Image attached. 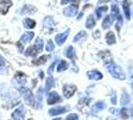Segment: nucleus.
<instances>
[{"label": "nucleus", "instance_id": "f257e3e1", "mask_svg": "<svg viewBox=\"0 0 133 120\" xmlns=\"http://www.w3.org/2000/svg\"><path fill=\"white\" fill-rule=\"evenodd\" d=\"M105 67H107L108 72L112 75L113 79H117V80H125V79H127V75H125L124 70L121 68L118 64H116L113 60L105 63Z\"/></svg>", "mask_w": 133, "mask_h": 120}, {"label": "nucleus", "instance_id": "f03ea898", "mask_svg": "<svg viewBox=\"0 0 133 120\" xmlns=\"http://www.w3.org/2000/svg\"><path fill=\"white\" fill-rule=\"evenodd\" d=\"M110 9H112V16H113V19L116 20V29H117V32H120L121 27H123V15H121L118 3L115 2V3L112 4V7H110Z\"/></svg>", "mask_w": 133, "mask_h": 120}, {"label": "nucleus", "instance_id": "7ed1b4c3", "mask_svg": "<svg viewBox=\"0 0 133 120\" xmlns=\"http://www.w3.org/2000/svg\"><path fill=\"white\" fill-rule=\"evenodd\" d=\"M19 92L21 93L23 99L25 100V103L31 107H36V100H35V96L32 93V90L27 88V87H20L19 88Z\"/></svg>", "mask_w": 133, "mask_h": 120}, {"label": "nucleus", "instance_id": "20e7f679", "mask_svg": "<svg viewBox=\"0 0 133 120\" xmlns=\"http://www.w3.org/2000/svg\"><path fill=\"white\" fill-rule=\"evenodd\" d=\"M43 48H44V43H43V40L41 39H36V43L33 44L32 47H29L24 53H25V56H28V58H35L36 55H39V52H41L43 51Z\"/></svg>", "mask_w": 133, "mask_h": 120}, {"label": "nucleus", "instance_id": "39448f33", "mask_svg": "<svg viewBox=\"0 0 133 120\" xmlns=\"http://www.w3.org/2000/svg\"><path fill=\"white\" fill-rule=\"evenodd\" d=\"M77 91V87L75 84H69V83H66L63 85V95L65 99H71V97L76 93Z\"/></svg>", "mask_w": 133, "mask_h": 120}, {"label": "nucleus", "instance_id": "423d86ee", "mask_svg": "<svg viewBox=\"0 0 133 120\" xmlns=\"http://www.w3.org/2000/svg\"><path fill=\"white\" fill-rule=\"evenodd\" d=\"M25 83H27V76L23 72H16L14 76V84L17 88H20V87H24Z\"/></svg>", "mask_w": 133, "mask_h": 120}, {"label": "nucleus", "instance_id": "0eeeda50", "mask_svg": "<svg viewBox=\"0 0 133 120\" xmlns=\"http://www.w3.org/2000/svg\"><path fill=\"white\" fill-rule=\"evenodd\" d=\"M24 117H25L24 105H19L11 115V120H24Z\"/></svg>", "mask_w": 133, "mask_h": 120}, {"label": "nucleus", "instance_id": "6e6552de", "mask_svg": "<svg viewBox=\"0 0 133 120\" xmlns=\"http://www.w3.org/2000/svg\"><path fill=\"white\" fill-rule=\"evenodd\" d=\"M77 12H79V3H75V4H71L69 7L64 8V15L66 17H73L75 15H77Z\"/></svg>", "mask_w": 133, "mask_h": 120}, {"label": "nucleus", "instance_id": "1a4fd4ad", "mask_svg": "<svg viewBox=\"0 0 133 120\" xmlns=\"http://www.w3.org/2000/svg\"><path fill=\"white\" fill-rule=\"evenodd\" d=\"M121 7H123V11H124V17L127 20H130L132 19V12H130L132 3L129 0H123V2H121Z\"/></svg>", "mask_w": 133, "mask_h": 120}, {"label": "nucleus", "instance_id": "9d476101", "mask_svg": "<svg viewBox=\"0 0 133 120\" xmlns=\"http://www.w3.org/2000/svg\"><path fill=\"white\" fill-rule=\"evenodd\" d=\"M60 102H61V97H60V95H59L56 91H51V92L48 93V96H47V103H48L49 105L57 104V103H60Z\"/></svg>", "mask_w": 133, "mask_h": 120}, {"label": "nucleus", "instance_id": "9b49d317", "mask_svg": "<svg viewBox=\"0 0 133 120\" xmlns=\"http://www.w3.org/2000/svg\"><path fill=\"white\" fill-rule=\"evenodd\" d=\"M12 4V0H0V15H7Z\"/></svg>", "mask_w": 133, "mask_h": 120}, {"label": "nucleus", "instance_id": "f8f14e48", "mask_svg": "<svg viewBox=\"0 0 133 120\" xmlns=\"http://www.w3.org/2000/svg\"><path fill=\"white\" fill-rule=\"evenodd\" d=\"M35 12H37V8L31 5V4H24L23 7L19 9V14L20 15H32V14H35Z\"/></svg>", "mask_w": 133, "mask_h": 120}, {"label": "nucleus", "instance_id": "ddd939ff", "mask_svg": "<svg viewBox=\"0 0 133 120\" xmlns=\"http://www.w3.org/2000/svg\"><path fill=\"white\" fill-rule=\"evenodd\" d=\"M68 35H69V29H65V32H61V34H57L55 36V41H56L57 46H63L64 43L68 39Z\"/></svg>", "mask_w": 133, "mask_h": 120}, {"label": "nucleus", "instance_id": "4468645a", "mask_svg": "<svg viewBox=\"0 0 133 120\" xmlns=\"http://www.w3.org/2000/svg\"><path fill=\"white\" fill-rule=\"evenodd\" d=\"M87 78L89 79V80H95V81H98V80H101L103 79V73L97 71V70H91V71H88L87 72Z\"/></svg>", "mask_w": 133, "mask_h": 120}, {"label": "nucleus", "instance_id": "2eb2a0df", "mask_svg": "<svg viewBox=\"0 0 133 120\" xmlns=\"http://www.w3.org/2000/svg\"><path fill=\"white\" fill-rule=\"evenodd\" d=\"M45 87H41V88H39V91H37V96H36V108L37 110H40L41 108V103H43V96H44V93H45Z\"/></svg>", "mask_w": 133, "mask_h": 120}, {"label": "nucleus", "instance_id": "dca6fc26", "mask_svg": "<svg viewBox=\"0 0 133 120\" xmlns=\"http://www.w3.org/2000/svg\"><path fill=\"white\" fill-rule=\"evenodd\" d=\"M55 24H56V21H55L53 16H45L43 19V27L44 28H53Z\"/></svg>", "mask_w": 133, "mask_h": 120}, {"label": "nucleus", "instance_id": "f3484780", "mask_svg": "<svg viewBox=\"0 0 133 120\" xmlns=\"http://www.w3.org/2000/svg\"><path fill=\"white\" fill-rule=\"evenodd\" d=\"M66 110H68L66 107H53V108H51V110L48 111V113H49L51 116H57V115L64 113Z\"/></svg>", "mask_w": 133, "mask_h": 120}, {"label": "nucleus", "instance_id": "a211bd4d", "mask_svg": "<svg viewBox=\"0 0 133 120\" xmlns=\"http://www.w3.org/2000/svg\"><path fill=\"white\" fill-rule=\"evenodd\" d=\"M105 108H107V103L103 102V100H100V102H96L92 105V111L93 112H100V111H104Z\"/></svg>", "mask_w": 133, "mask_h": 120}, {"label": "nucleus", "instance_id": "6ab92c4d", "mask_svg": "<svg viewBox=\"0 0 133 120\" xmlns=\"http://www.w3.org/2000/svg\"><path fill=\"white\" fill-rule=\"evenodd\" d=\"M105 41H107V44L108 46H113V44H116V41H117V39H116V35L113 34V32H107V35H105Z\"/></svg>", "mask_w": 133, "mask_h": 120}, {"label": "nucleus", "instance_id": "aec40b11", "mask_svg": "<svg viewBox=\"0 0 133 120\" xmlns=\"http://www.w3.org/2000/svg\"><path fill=\"white\" fill-rule=\"evenodd\" d=\"M64 55H65V58H69L71 60H73L75 61V59H76V51H75V47H66L65 48V51H64Z\"/></svg>", "mask_w": 133, "mask_h": 120}, {"label": "nucleus", "instance_id": "412c9836", "mask_svg": "<svg viewBox=\"0 0 133 120\" xmlns=\"http://www.w3.org/2000/svg\"><path fill=\"white\" fill-rule=\"evenodd\" d=\"M97 56H98L100 59H103L105 63L112 61V55H110V52H109V51H100V52L97 53Z\"/></svg>", "mask_w": 133, "mask_h": 120}, {"label": "nucleus", "instance_id": "4be33fe9", "mask_svg": "<svg viewBox=\"0 0 133 120\" xmlns=\"http://www.w3.org/2000/svg\"><path fill=\"white\" fill-rule=\"evenodd\" d=\"M113 16L112 15H107V17H104V20H103V29H108L110 26H113Z\"/></svg>", "mask_w": 133, "mask_h": 120}, {"label": "nucleus", "instance_id": "5701e85b", "mask_svg": "<svg viewBox=\"0 0 133 120\" xmlns=\"http://www.w3.org/2000/svg\"><path fill=\"white\" fill-rule=\"evenodd\" d=\"M120 103H121V105L123 107H127L129 103H130V95L124 90L123 91V93H121V100H120Z\"/></svg>", "mask_w": 133, "mask_h": 120}, {"label": "nucleus", "instance_id": "b1692460", "mask_svg": "<svg viewBox=\"0 0 133 120\" xmlns=\"http://www.w3.org/2000/svg\"><path fill=\"white\" fill-rule=\"evenodd\" d=\"M23 26L28 29H33L36 27V21L31 17H25V19H23Z\"/></svg>", "mask_w": 133, "mask_h": 120}, {"label": "nucleus", "instance_id": "393cba45", "mask_svg": "<svg viewBox=\"0 0 133 120\" xmlns=\"http://www.w3.org/2000/svg\"><path fill=\"white\" fill-rule=\"evenodd\" d=\"M33 37H35V34H33V32H24V34L21 35L19 41H21V43H29V41H32Z\"/></svg>", "mask_w": 133, "mask_h": 120}, {"label": "nucleus", "instance_id": "a878e982", "mask_svg": "<svg viewBox=\"0 0 133 120\" xmlns=\"http://www.w3.org/2000/svg\"><path fill=\"white\" fill-rule=\"evenodd\" d=\"M95 26H96V17L93 15H89L85 20V27L88 29H92V28H95Z\"/></svg>", "mask_w": 133, "mask_h": 120}, {"label": "nucleus", "instance_id": "bb28decb", "mask_svg": "<svg viewBox=\"0 0 133 120\" xmlns=\"http://www.w3.org/2000/svg\"><path fill=\"white\" fill-rule=\"evenodd\" d=\"M56 85V79L53 78V76H49L48 79H45V90L47 91H49V90H53V87Z\"/></svg>", "mask_w": 133, "mask_h": 120}, {"label": "nucleus", "instance_id": "cd10ccee", "mask_svg": "<svg viewBox=\"0 0 133 120\" xmlns=\"http://www.w3.org/2000/svg\"><path fill=\"white\" fill-rule=\"evenodd\" d=\"M107 11H108V7L107 5H98L96 8V19H100V17H103L104 14H107Z\"/></svg>", "mask_w": 133, "mask_h": 120}, {"label": "nucleus", "instance_id": "c85d7f7f", "mask_svg": "<svg viewBox=\"0 0 133 120\" xmlns=\"http://www.w3.org/2000/svg\"><path fill=\"white\" fill-rule=\"evenodd\" d=\"M68 67H69V64H68V61H65V60H61V61H59V64H57V72H63V71H66L68 70Z\"/></svg>", "mask_w": 133, "mask_h": 120}, {"label": "nucleus", "instance_id": "c756f323", "mask_svg": "<svg viewBox=\"0 0 133 120\" xmlns=\"http://www.w3.org/2000/svg\"><path fill=\"white\" fill-rule=\"evenodd\" d=\"M49 59V56H47V55H43V56H39V59H35L32 61V64L33 65H41V64H44L47 60Z\"/></svg>", "mask_w": 133, "mask_h": 120}, {"label": "nucleus", "instance_id": "7c9ffc66", "mask_svg": "<svg viewBox=\"0 0 133 120\" xmlns=\"http://www.w3.org/2000/svg\"><path fill=\"white\" fill-rule=\"evenodd\" d=\"M83 39H87V32H85V31H80L79 34L73 37V41H75V43H79V41H81Z\"/></svg>", "mask_w": 133, "mask_h": 120}, {"label": "nucleus", "instance_id": "2f4dec72", "mask_svg": "<svg viewBox=\"0 0 133 120\" xmlns=\"http://www.w3.org/2000/svg\"><path fill=\"white\" fill-rule=\"evenodd\" d=\"M118 115H120V117H121V119H124V120H125V119H128V117L130 116V112H129L128 108H125V107H124L123 110H120V111H118Z\"/></svg>", "mask_w": 133, "mask_h": 120}, {"label": "nucleus", "instance_id": "473e14b6", "mask_svg": "<svg viewBox=\"0 0 133 120\" xmlns=\"http://www.w3.org/2000/svg\"><path fill=\"white\" fill-rule=\"evenodd\" d=\"M45 49L48 52H52L55 49V44H53V40H48L47 41V44H45Z\"/></svg>", "mask_w": 133, "mask_h": 120}, {"label": "nucleus", "instance_id": "72a5a7b5", "mask_svg": "<svg viewBox=\"0 0 133 120\" xmlns=\"http://www.w3.org/2000/svg\"><path fill=\"white\" fill-rule=\"evenodd\" d=\"M7 70H5V60L2 58V56H0V72H2V73H4Z\"/></svg>", "mask_w": 133, "mask_h": 120}, {"label": "nucleus", "instance_id": "f704fd0d", "mask_svg": "<svg viewBox=\"0 0 133 120\" xmlns=\"http://www.w3.org/2000/svg\"><path fill=\"white\" fill-rule=\"evenodd\" d=\"M110 102H112V104H117V96H116V92L113 90L110 92Z\"/></svg>", "mask_w": 133, "mask_h": 120}, {"label": "nucleus", "instance_id": "c9c22d12", "mask_svg": "<svg viewBox=\"0 0 133 120\" xmlns=\"http://www.w3.org/2000/svg\"><path fill=\"white\" fill-rule=\"evenodd\" d=\"M65 120H79V115L77 113H69L65 117Z\"/></svg>", "mask_w": 133, "mask_h": 120}, {"label": "nucleus", "instance_id": "e433bc0d", "mask_svg": "<svg viewBox=\"0 0 133 120\" xmlns=\"http://www.w3.org/2000/svg\"><path fill=\"white\" fill-rule=\"evenodd\" d=\"M75 3H79V0H61V4H75Z\"/></svg>", "mask_w": 133, "mask_h": 120}, {"label": "nucleus", "instance_id": "4c0bfd02", "mask_svg": "<svg viewBox=\"0 0 133 120\" xmlns=\"http://www.w3.org/2000/svg\"><path fill=\"white\" fill-rule=\"evenodd\" d=\"M128 71H129L128 76H129L130 79H133V65H132V63H129V68H128Z\"/></svg>", "mask_w": 133, "mask_h": 120}, {"label": "nucleus", "instance_id": "58836bf2", "mask_svg": "<svg viewBox=\"0 0 133 120\" xmlns=\"http://www.w3.org/2000/svg\"><path fill=\"white\" fill-rule=\"evenodd\" d=\"M55 67H56V61H53V63L51 64V67L48 68V73H52V72H53V70H55Z\"/></svg>", "mask_w": 133, "mask_h": 120}, {"label": "nucleus", "instance_id": "ea45409f", "mask_svg": "<svg viewBox=\"0 0 133 120\" xmlns=\"http://www.w3.org/2000/svg\"><path fill=\"white\" fill-rule=\"evenodd\" d=\"M93 37H95V39H98V37H100V31L93 32Z\"/></svg>", "mask_w": 133, "mask_h": 120}, {"label": "nucleus", "instance_id": "a19ab883", "mask_svg": "<svg viewBox=\"0 0 133 120\" xmlns=\"http://www.w3.org/2000/svg\"><path fill=\"white\" fill-rule=\"evenodd\" d=\"M105 2H109V0H98V4H103V3H105Z\"/></svg>", "mask_w": 133, "mask_h": 120}, {"label": "nucleus", "instance_id": "79ce46f5", "mask_svg": "<svg viewBox=\"0 0 133 120\" xmlns=\"http://www.w3.org/2000/svg\"><path fill=\"white\" fill-rule=\"evenodd\" d=\"M130 116H133V107H132V110H130Z\"/></svg>", "mask_w": 133, "mask_h": 120}, {"label": "nucleus", "instance_id": "37998d69", "mask_svg": "<svg viewBox=\"0 0 133 120\" xmlns=\"http://www.w3.org/2000/svg\"><path fill=\"white\" fill-rule=\"evenodd\" d=\"M53 120H61V119H59V117H56V119H53Z\"/></svg>", "mask_w": 133, "mask_h": 120}, {"label": "nucleus", "instance_id": "c03bdc74", "mask_svg": "<svg viewBox=\"0 0 133 120\" xmlns=\"http://www.w3.org/2000/svg\"><path fill=\"white\" fill-rule=\"evenodd\" d=\"M130 87H132V90H133V81H132V84H130Z\"/></svg>", "mask_w": 133, "mask_h": 120}, {"label": "nucleus", "instance_id": "a18cd8bd", "mask_svg": "<svg viewBox=\"0 0 133 120\" xmlns=\"http://www.w3.org/2000/svg\"><path fill=\"white\" fill-rule=\"evenodd\" d=\"M108 120H115V119H112V117H109V119H108Z\"/></svg>", "mask_w": 133, "mask_h": 120}, {"label": "nucleus", "instance_id": "49530a36", "mask_svg": "<svg viewBox=\"0 0 133 120\" xmlns=\"http://www.w3.org/2000/svg\"><path fill=\"white\" fill-rule=\"evenodd\" d=\"M132 19H133V12H132Z\"/></svg>", "mask_w": 133, "mask_h": 120}, {"label": "nucleus", "instance_id": "de8ad7c7", "mask_svg": "<svg viewBox=\"0 0 133 120\" xmlns=\"http://www.w3.org/2000/svg\"><path fill=\"white\" fill-rule=\"evenodd\" d=\"M84 2H88V0H84Z\"/></svg>", "mask_w": 133, "mask_h": 120}, {"label": "nucleus", "instance_id": "09e8293b", "mask_svg": "<svg viewBox=\"0 0 133 120\" xmlns=\"http://www.w3.org/2000/svg\"><path fill=\"white\" fill-rule=\"evenodd\" d=\"M29 120H32V119H29Z\"/></svg>", "mask_w": 133, "mask_h": 120}]
</instances>
